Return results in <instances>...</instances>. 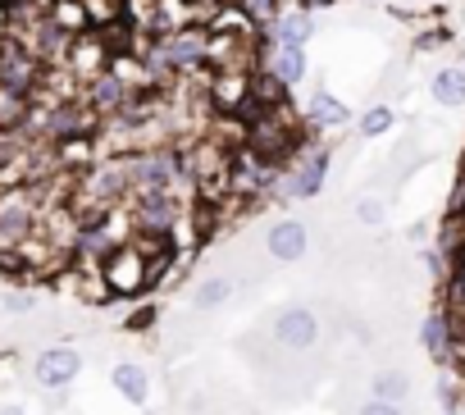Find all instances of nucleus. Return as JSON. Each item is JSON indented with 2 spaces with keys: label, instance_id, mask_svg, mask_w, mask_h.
I'll use <instances>...</instances> for the list:
<instances>
[{
  "label": "nucleus",
  "instance_id": "f257e3e1",
  "mask_svg": "<svg viewBox=\"0 0 465 415\" xmlns=\"http://www.w3.org/2000/svg\"><path fill=\"white\" fill-rule=\"evenodd\" d=\"M210 60V37L201 28H169L151 51H146V64L155 78H169V74H192Z\"/></svg>",
  "mask_w": 465,
  "mask_h": 415
},
{
  "label": "nucleus",
  "instance_id": "f03ea898",
  "mask_svg": "<svg viewBox=\"0 0 465 415\" xmlns=\"http://www.w3.org/2000/svg\"><path fill=\"white\" fill-rule=\"evenodd\" d=\"M187 169V160L173 151V146H155V151H142L124 164V178H128V192L133 196H146V192H173V178Z\"/></svg>",
  "mask_w": 465,
  "mask_h": 415
},
{
  "label": "nucleus",
  "instance_id": "7ed1b4c3",
  "mask_svg": "<svg viewBox=\"0 0 465 415\" xmlns=\"http://www.w3.org/2000/svg\"><path fill=\"white\" fill-rule=\"evenodd\" d=\"M151 274H155V256H146V252L133 247V242H119V247L105 256V265H101V279H105V288H110L114 297H137V292L151 283Z\"/></svg>",
  "mask_w": 465,
  "mask_h": 415
},
{
  "label": "nucleus",
  "instance_id": "20e7f679",
  "mask_svg": "<svg viewBox=\"0 0 465 415\" xmlns=\"http://www.w3.org/2000/svg\"><path fill=\"white\" fill-rule=\"evenodd\" d=\"M329 169H333V151L329 146H311L292 160V169L283 173V196L288 201H315L329 183Z\"/></svg>",
  "mask_w": 465,
  "mask_h": 415
},
{
  "label": "nucleus",
  "instance_id": "39448f33",
  "mask_svg": "<svg viewBox=\"0 0 465 415\" xmlns=\"http://www.w3.org/2000/svg\"><path fill=\"white\" fill-rule=\"evenodd\" d=\"M83 374V351L78 347H46V351H37V361H33V383L42 388V392H69V383Z\"/></svg>",
  "mask_w": 465,
  "mask_h": 415
},
{
  "label": "nucleus",
  "instance_id": "423d86ee",
  "mask_svg": "<svg viewBox=\"0 0 465 415\" xmlns=\"http://www.w3.org/2000/svg\"><path fill=\"white\" fill-rule=\"evenodd\" d=\"M274 342L288 347V351H311L320 342V315L302 301L274 311Z\"/></svg>",
  "mask_w": 465,
  "mask_h": 415
},
{
  "label": "nucleus",
  "instance_id": "0eeeda50",
  "mask_svg": "<svg viewBox=\"0 0 465 415\" xmlns=\"http://www.w3.org/2000/svg\"><path fill=\"white\" fill-rule=\"evenodd\" d=\"M265 252H270V261H279V265H297V261L311 252V229H306L302 220H274V224L265 229Z\"/></svg>",
  "mask_w": 465,
  "mask_h": 415
},
{
  "label": "nucleus",
  "instance_id": "6e6552de",
  "mask_svg": "<svg viewBox=\"0 0 465 415\" xmlns=\"http://www.w3.org/2000/svg\"><path fill=\"white\" fill-rule=\"evenodd\" d=\"M178 220H183V205H178L173 192H146V196H137V224H142L146 233L169 238Z\"/></svg>",
  "mask_w": 465,
  "mask_h": 415
},
{
  "label": "nucleus",
  "instance_id": "1a4fd4ad",
  "mask_svg": "<svg viewBox=\"0 0 465 415\" xmlns=\"http://www.w3.org/2000/svg\"><path fill=\"white\" fill-rule=\"evenodd\" d=\"M128 96H133V83H128L119 69H101V74L92 78V87H87L92 114H119V110L128 105Z\"/></svg>",
  "mask_w": 465,
  "mask_h": 415
},
{
  "label": "nucleus",
  "instance_id": "9d476101",
  "mask_svg": "<svg viewBox=\"0 0 465 415\" xmlns=\"http://www.w3.org/2000/svg\"><path fill=\"white\" fill-rule=\"evenodd\" d=\"M37 55H28V51H19V46H10L5 55H0V92H10V96H28L33 87H37Z\"/></svg>",
  "mask_w": 465,
  "mask_h": 415
},
{
  "label": "nucleus",
  "instance_id": "9b49d317",
  "mask_svg": "<svg viewBox=\"0 0 465 415\" xmlns=\"http://www.w3.org/2000/svg\"><path fill=\"white\" fill-rule=\"evenodd\" d=\"M270 33H274V46H297V51H306V46L315 42L320 24H315L311 10H283V19H279Z\"/></svg>",
  "mask_w": 465,
  "mask_h": 415
},
{
  "label": "nucleus",
  "instance_id": "f8f14e48",
  "mask_svg": "<svg viewBox=\"0 0 465 415\" xmlns=\"http://www.w3.org/2000/svg\"><path fill=\"white\" fill-rule=\"evenodd\" d=\"M420 347L442 365V361H451V347H456V333H451V320L442 315V311H429L424 320H420Z\"/></svg>",
  "mask_w": 465,
  "mask_h": 415
},
{
  "label": "nucleus",
  "instance_id": "ddd939ff",
  "mask_svg": "<svg viewBox=\"0 0 465 415\" xmlns=\"http://www.w3.org/2000/svg\"><path fill=\"white\" fill-rule=\"evenodd\" d=\"M306 114H311V124H315V128H347V124L356 119V114H351V105H347V101H338L329 87H315V92H311Z\"/></svg>",
  "mask_w": 465,
  "mask_h": 415
},
{
  "label": "nucleus",
  "instance_id": "4468645a",
  "mask_svg": "<svg viewBox=\"0 0 465 415\" xmlns=\"http://www.w3.org/2000/svg\"><path fill=\"white\" fill-rule=\"evenodd\" d=\"M110 383H114V392H119L128 406H146V397H151V374H146L137 361H119V365L110 370Z\"/></svg>",
  "mask_w": 465,
  "mask_h": 415
},
{
  "label": "nucleus",
  "instance_id": "2eb2a0df",
  "mask_svg": "<svg viewBox=\"0 0 465 415\" xmlns=\"http://www.w3.org/2000/svg\"><path fill=\"white\" fill-rule=\"evenodd\" d=\"M429 101L442 105V110H460L465 105V69L447 64V69L429 74Z\"/></svg>",
  "mask_w": 465,
  "mask_h": 415
},
{
  "label": "nucleus",
  "instance_id": "dca6fc26",
  "mask_svg": "<svg viewBox=\"0 0 465 415\" xmlns=\"http://www.w3.org/2000/svg\"><path fill=\"white\" fill-rule=\"evenodd\" d=\"M78 252L87 261H105L114 252V220H83L78 224Z\"/></svg>",
  "mask_w": 465,
  "mask_h": 415
},
{
  "label": "nucleus",
  "instance_id": "f3484780",
  "mask_svg": "<svg viewBox=\"0 0 465 415\" xmlns=\"http://www.w3.org/2000/svg\"><path fill=\"white\" fill-rule=\"evenodd\" d=\"M270 74H274L283 87H302V83L311 78V60H306V51H297V46H279V51L270 55Z\"/></svg>",
  "mask_w": 465,
  "mask_h": 415
},
{
  "label": "nucleus",
  "instance_id": "a211bd4d",
  "mask_svg": "<svg viewBox=\"0 0 465 415\" xmlns=\"http://www.w3.org/2000/svg\"><path fill=\"white\" fill-rule=\"evenodd\" d=\"M87 128H92V114L78 110V105H60V110L46 114V133H51L55 142H74V137H83Z\"/></svg>",
  "mask_w": 465,
  "mask_h": 415
},
{
  "label": "nucleus",
  "instance_id": "6ab92c4d",
  "mask_svg": "<svg viewBox=\"0 0 465 415\" xmlns=\"http://www.w3.org/2000/svg\"><path fill=\"white\" fill-rule=\"evenodd\" d=\"M33 224V211H28V201H5L0 205V247H15Z\"/></svg>",
  "mask_w": 465,
  "mask_h": 415
},
{
  "label": "nucleus",
  "instance_id": "aec40b11",
  "mask_svg": "<svg viewBox=\"0 0 465 415\" xmlns=\"http://www.w3.org/2000/svg\"><path fill=\"white\" fill-rule=\"evenodd\" d=\"M370 397L406 406V397H411V374H406V370H379V374L370 379Z\"/></svg>",
  "mask_w": 465,
  "mask_h": 415
},
{
  "label": "nucleus",
  "instance_id": "412c9836",
  "mask_svg": "<svg viewBox=\"0 0 465 415\" xmlns=\"http://www.w3.org/2000/svg\"><path fill=\"white\" fill-rule=\"evenodd\" d=\"M228 297H232V279H223V274H210V279H201L192 288V306L196 311H219V306H228Z\"/></svg>",
  "mask_w": 465,
  "mask_h": 415
},
{
  "label": "nucleus",
  "instance_id": "4be33fe9",
  "mask_svg": "<svg viewBox=\"0 0 465 415\" xmlns=\"http://www.w3.org/2000/svg\"><path fill=\"white\" fill-rule=\"evenodd\" d=\"M392 124H397V110H392V105H370V110L356 119V133H361L365 142H374V137L392 133Z\"/></svg>",
  "mask_w": 465,
  "mask_h": 415
},
{
  "label": "nucleus",
  "instance_id": "5701e85b",
  "mask_svg": "<svg viewBox=\"0 0 465 415\" xmlns=\"http://www.w3.org/2000/svg\"><path fill=\"white\" fill-rule=\"evenodd\" d=\"M356 224L361 229H383L388 224V201L383 196H361L356 201Z\"/></svg>",
  "mask_w": 465,
  "mask_h": 415
},
{
  "label": "nucleus",
  "instance_id": "b1692460",
  "mask_svg": "<svg viewBox=\"0 0 465 415\" xmlns=\"http://www.w3.org/2000/svg\"><path fill=\"white\" fill-rule=\"evenodd\" d=\"M37 306H42V297L33 288H10L5 297H0V311H5V315H33Z\"/></svg>",
  "mask_w": 465,
  "mask_h": 415
},
{
  "label": "nucleus",
  "instance_id": "393cba45",
  "mask_svg": "<svg viewBox=\"0 0 465 415\" xmlns=\"http://www.w3.org/2000/svg\"><path fill=\"white\" fill-rule=\"evenodd\" d=\"M242 15L247 19H261V24H279L283 19V0H242Z\"/></svg>",
  "mask_w": 465,
  "mask_h": 415
},
{
  "label": "nucleus",
  "instance_id": "a878e982",
  "mask_svg": "<svg viewBox=\"0 0 465 415\" xmlns=\"http://www.w3.org/2000/svg\"><path fill=\"white\" fill-rule=\"evenodd\" d=\"M155 320H160V306H151V301H146V306H137V311L128 315V329H133V333H151V329H155Z\"/></svg>",
  "mask_w": 465,
  "mask_h": 415
},
{
  "label": "nucleus",
  "instance_id": "bb28decb",
  "mask_svg": "<svg viewBox=\"0 0 465 415\" xmlns=\"http://www.w3.org/2000/svg\"><path fill=\"white\" fill-rule=\"evenodd\" d=\"M101 64H105V51H101V42L96 46H78V69H87L92 78L101 74Z\"/></svg>",
  "mask_w": 465,
  "mask_h": 415
},
{
  "label": "nucleus",
  "instance_id": "cd10ccee",
  "mask_svg": "<svg viewBox=\"0 0 465 415\" xmlns=\"http://www.w3.org/2000/svg\"><path fill=\"white\" fill-rule=\"evenodd\" d=\"M438 401H442V410H447V415H456L465 397H460V388H456L451 379H438Z\"/></svg>",
  "mask_w": 465,
  "mask_h": 415
},
{
  "label": "nucleus",
  "instance_id": "c85d7f7f",
  "mask_svg": "<svg viewBox=\"0 0 465 415\" xmlns=\"http://www.w3.org/2000/svg\"><path fill=\"white\" fill-rule=\"evenodd\" d=\"M406 238H411L415 247H429V238H433V224H429V220H415V224L406 229Z\"/></svg>",
  "mask_w": 465,
  "mask_h": 415
},
{
  "label": "nucleus",
  "instance_id": "c756f323",
  "mask_svg": "<svg viewBox=\"0 0 465 415\" xmlns=\"http://www.w3.org/2000/svg\"><path fill=\"white\" fill-rule=\"evenodd\" d=\"M442 261H447V256H442V252H433V247H420V265H424V270H429V274H442V270H447V265H442Z\"/></svg>",
  "mask_w": 465,
  "mask_h": 415
},
{
  "label": "nucleus",
  "instance_id": "7c9ffc66",
  "mask_svg": "<svg viewBox=\"0 0 465 415\" xmlns=\"http://www.w3.org/2000/svg\"><path fill=\"white\" fill-rule=\"evenodd\" d=\"M361 415H401V406H397V401H379V397H370V401L361 406Z\"/></svg>",
  "mask_w": 465,
  "mask_h": 415
},
{
  "label": "nucleus",
  "instance_id": "2f4dec72",
  "mask_svg": "<svg viewBox=\"0 0 465 415\" xmlns=\"http://www.w3.org/2000/svg\"><path fill=\"white\" fill-rule=\"evenodd\" d=\"M329 5H333V0H302L297 10H311V15H315V10H329Z\"/></svg>",
  "mask_w": 465,
  "mask_h": 415
},
{
  "label": "nucleus",
  "instance_id": "473e14b6",
  "mask_svg": "<svg viewBox=\"0 0 465 415\" xmlns=\"http://www.w3.org/2000/svg\"><path fill=\"white\" fill-rule=\"evenodd\" d=\"M0 415H28V406H19V401H5V406H0Z\"/></svg>",
  "mask_w": 465,
  "mask_h": 415
},
{
  "label": "nucleus",
  "instance_id": "72a5a7b5",
  "mask_svg": "<svg viewBox=\"0 0 465 415\" xmlns=\"http://www.w3.org/2000/svg\"><path fill=\"white\" fill-rule=\"evenodd\" d=\"M456 415H465V401H460V410H456Z\"/></svg>",
  "mask_w": 465,
  "mask_h": 415
},
{
  "label": "nucleus",
  "instance_id": "f704fd0d",
  "mask_svg": "<svg viewBox=\"0 0 465 415\" xmlns=\"http://www.w3.org/2000/svg\"><path fill=\"white\" fill-rule=\"evenodd\" d=\"M142 415H155V410H142Z\"/></svg>",
  "mask_w": 465,
  "mask_h": 415
}]
</instances>
